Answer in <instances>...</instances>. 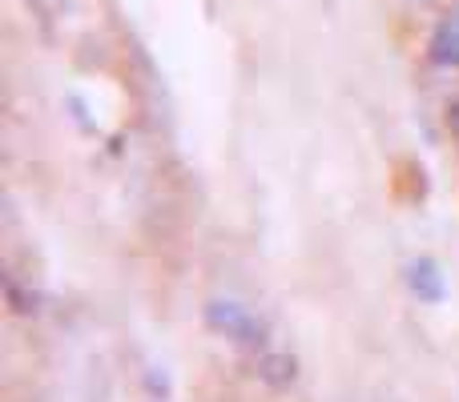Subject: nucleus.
Here are the masks:
<instances>
[{
	"label": "nucleus",
	"instance_id": "20e7f679",
	"mask_svg": "<svg viewBox=\"0 0 459 402\" xmlns=\"http://www.w3.org/2000/svg\"><path fill=\"white\" fill-rule=\"evenodd\" d=\"M258 379H266L270 387H286L294 379V358H282V355H270L258 363Z\"/></svg>",
	"mask_w": 459,
	"mask_h": 402
},
{
	"label": "nucleus",
	"instance_id": "f03ea898",
	"mask_svg": "<svg viewBox=\"0 0 459 402\" xmlns=\"http://www.w3.org/2000/svg\"><path fill=\"white\" fill-rule=\"evenodd\" d=\"M407 286H411V294L423 298V302H444L447 298V282H444V274H439V266L431 258H415L411 266H407Z\"/></svg>",
	"mask_w": 459,
	"mask_h": 402
},
{
	"label": "nucleus",
	"instance_id": "39448f33",
	"mask_svg": "<svg viewBox=\"0 0 459 402\" xmlns=\"http://www.w3.org/2000/svg\"><path fill=\"white\" fill-rule=\"evenodd\" d=\"M455 121H459V105H455Z\"/></svg>",
	"mask_w": 459,
	"mask_h": 402
},
{
	"label": "nucleus",
	"instance_id": "f257e3e1",
	"mask_svg": "<svg viewBox=\"0 0 459 402\" xmlns=\"http://www.w3.org/2000/svg\"><path fill=\"white\" fill-rule=\"evenodd\" d=\"M206 322L214 326L226 342H234V346H242V350H254V346L266 342V326H262V318L254 314L250 306H242V302L214 298L206 306Z\"/></svg>",
	"mask_w": 459,
	"mask_h": 402
},
{
	"label": "nucleus",
	"instance_id": "7ed1b4c3",
	"mask_svg": "<svg viewBox=\"0 0 459 402\" xmlns=\"http://www.w3.org/2000/svg\"><path fill=\"white\" fill-rule=\"evenodd\" d=\"M431 48H436V61L455 64V69H459V21H447L444 29L436 32V40H431Z\"/></svg>",
	"mask_w": 459,
	"mask_h": 402
}]
</instances>
